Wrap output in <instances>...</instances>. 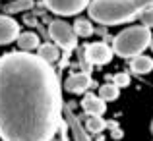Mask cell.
I'll return each instance as SVG.
<instances>
[{
    "label": "cell",
    "mask_w": 153,
    "mask_h": 141,
    "mask_svg": "<svg viewBox=\"0 0 153 141\" xmlns=\"http://www.w3.org/2000/svg\"><path fill=\"white\" fill-rule=\"evenodd\" d=\"M112 48L107 45V43H91V45L85 47V60L89 64H95V66H105L112 60Z\"/></svg>",
    "instance_id": "obj_6"
},
{
    "label": "cell",
    "mask_w": 153,
    "mask_h": 141,
    "mask_svg": "<svg viewBox=\"0 0 153 141\" xmlns=\"http://www.w3.org/2000/svg\"><path fill=\"white\" fill-rule=\"evenodd\" d=\"M91 0H43L47 8L56 16H76L87 10Z\"/></svg>",
    "instance_id": "obj_5"
},
{
    "label": "cell",
    "mask_w": 153,
    "mask_h": 141,
    "mask_svg": "<svg viewBox=\"0 0 153 141\" xmlns=\"http://www.w3.org/2000/svg\"><path fill=\"white\" fill-rule=\"evenodd\" d=\"M149 47H151V50H153V39H151V43H149Z\"/></svg>",
    "instance_id": "obj_21"
},
{
    "label": "cell",
    "mask_w": 153,
    "mask_h": 141,
    "mask_svg": "<svg viewBox=\"0 0 153 141\" xmlns=\"http://www.w3.org/2000/svg\"><path fill=\"white\" fill-rule=\"evenodd\" d=\"M151 29L146 25H134L120 31L112 41V52L122 58H134L142 54L151 43Z\"/></svg>",
    "instance_id": "obj_3"
},
{
    "label": "cell",
    "mask_w": 153,
    "mask_h": 141,
    "mask_svg": "<svg viewBox=\"0 0 153 141\" xmlns=\"http://www.w3.org/2000/svg\"><path fill=\"white\" fill-rule=\"evenodd\" d=\"M64 103L52 64L31 52L0 56V137L52 141Z\"/></svg>",
    "instance_id": "obj_1"
},
{
    "label": "cell",
    "mask_w": 153,
    "mask_h": 141,
    "mask_svg": "<svg viewBox=\"0 0 153 141\" xmlns=\"http://www.w3.org/2000/svg\"><path fill=\"white\" fill-rule=\"evenodd\" d=\"M112 137H114V139H122L124 137V131L118 130V128H114V130H112Z\"/></svg>",
    "instance_id": "obj_20"
},
{
    "label": "cell",
    "mask_w": 153,
    "mask_h": 141,
    "mask_svg": "<svg viewBox=\"0 0 153 141\" xmlns=\"http://www.w3.org/2000/svg\"><path fill=\"white\" fill-rule=\"evenodd\" d=\"M93 25H91V21L89 19H85V18H79V19H76V23H74V33L78 35V37H91L93 35Z\"/></svg>",
    "instance_id": "obj_13"
},
{
    "label": "cell",
    "mask_w": 153,
    "mask_h": 141,
    "mask_svg": "<svg viewBox=\"0 0 153 141\" xmlns=\"http://www.w3.org/2000/svg\"><path fill=\"white\" fill-rule=\"evenodd\" d=\"M105 126H107V122H105L101 116H89V118L85 120V128L91 134H101L105 130Z\"/></svg>",
    "instance_id": "obj_17"
},
{
    "label": "cell",
    "mask_w": 153,
    "mask_h": 141,
    "mask_svg": "<svg viewBox=\"0 0 153 141\" xmlns=\"http://www.w3.org/2000/svg\"><path fill=\"white\" fill-rule=\"evenodd\" d=\"M16 43H18L19 50H23V52H31V50H35V48H39V37L33 31L19 33V37L16 39Z\"/></svg>",
    "instance_id": "obj_11"
},
{
    "label": "cell",
    "mask_w": 153,
    "mask_h": 141,
    "mask_svg": "<svg viewBox=\"0 0 153 141\" xmlns=\"http://www.w3.org/2000/svg\"><path fill=\"white\" fill-rule=\"evenodd\" d=\"M138 18L142 19V25H146V27H149V29H153V6L146 8V10H143L142 14L138 16Z\"/></svg>",
    "instance_id": "obj_18"
},
{
    "label": "cell",
    "mask_w": 153,
    "mask_h": 141,
    "mask_svg": "<svg viewBox=\"0 0 153 141\" xmlns=\"http://www.w3.org/2000/svg\"><path fill=\"white\" fill-rule=\"evenodd\" d=\"M89 83H91L89 74H85V72H79V74H72L70 78L64 81V89H66L68 93L79 95V93H85V91H87Z\"/></svg>",
    "instance_id": "obj_8"
},
{
    "label": "cell",
    "mask_w": 153,
    "mask_h": 141,
    "mask_svg": "<svg viewBox=\"0 0 153 141\" xmlns=\"http://www.w3.org/2000/svg\"><path fill=\"white\" fill-rule=\"evenodd\" d=\"M149 6L153 0H91L87 12L89 19L101 25H118L132 21Z\"/></svg>",
    "instance_id": "obj_2"
},
{
    "label": "cell",
    "mask_w": 153,
    "mask_h": 141,
    "mask_svg": "<svg viewBox=\"0 0 153 141\" xmlns=\"http://www.w3.org/2000/svg\"><path fill=\"white\" fill-rule=\"evenodd\" d=\"M64 116H66L68 124H70V130H72V134H74V141H91L89 135H87L85 130H83V126L79 124L78 116L74 114L72 106H66V108H64Z\"/></svg>",
    "instance_id": "obj_10"
},
{
    "label": "cell",
    "mask_w": 153,
    "mask_h": 141,
    "mask_svg": "<svg viewBox=\"0 0 153 141\" xmlns=\"http://www.w3.org/2000/svg\"><path fill=\"white\" fill-rule=\"evenodd\" d=\"M120 95V87H116L114 83H105L103 87H99V97L107 103V100H116Z\"/></svg>",
    "instance_id": "obj_16"
},
{
    "label": "cell",
    "mask_w": 153,
    "mask_h": 141,
    "mask_svg": "<svg viewBox=\"0 0 153 141\" xmlns=\"http://www.w3.org/2000/svg\"><path fill=\"white\" fill-rule=\"evenodd\" d=\"M19 37V23L10 16H0V45H10Z\"/></svg>",
    "instance_id": "obj_7"
},
{
    "label": "cell",
    "mask_w": 153,
    "mask_h": 141,
    "mask_svg": "<svg viewBox=\"0 0 153 141\" xmlns=\"http://www.w3.org/2000/svg\"><path fill=\"white\" fill-rule=\"evenodd\" d=\"M82 108L85 110L87 116H103L107 110V103L97 95H85L82 99Z\"/></svg>",
    "instance_id": "obj_9"
},
{
    "label": "cell",
    "mask_w": 153,
    "mask_h": 141,
    "mask_svg": "<svg viewBox=\"0 0 153 141\" xmlns=\"http://www.w3.org/2000/svg\"><path fill=\"white\" fill-rule=\"evenodd\" d=\"M112 83H114L116 87H128L130 85V75L124 74V72H120V74H116L114 78H112Z\"/></svg>",
    "instance_id": "obj_19"
},
{
    "label": "cell",
    "mask_w": 153,
    "mask_h": 141,
    "mask_svg": "<svg viewBox=\"0 0 153 141\" xmlns=\"http://www.w3.org/2000/svg\"><path fill=\"white\" fill-rule=\"evenodd\" d=\"M33 6H35L33 0H14V2H10L4 8V12H6V14H19V12L31 10Z\"/></svg>",
    "instance_id": "obj_14"
},
{
    "label": "cell",
    "mask_w": 153,
    "mask_h": 141,
    "mask_svg": "<svg viewBox=\"0 0 153 141\" xmlns=\"http://www.w3.org/2000/svg\"><path fill=\"white\" fill-rule=\"evenodd\" d=\"M49 35L56 43V47L62 48L66 54H70L76 47H78V35L74 33V27L70 23L62 21V19H54L49 25Z\"/></svg>",
    "instance_id": "obj_4"
},
{
    "label": "cell",
    "mask_w": 153,
    "mask_h": 141,
    "mask_svg": "<svg viewBox=\"0 0 153 141\" xmlns=\"http://www.w3.org/2000/svg\"><path fill=\"white\" fill-rule=\"evenodd\" d=\"M37 56H41L45 62H56L58 60V47H54V45H43V47H39V52H37Z\"/></svg>",
    "instance_id": "obj_15"
},
{
    "label": "cell",
    "mask_w": 153,
    "mask_h": 141,
    "mask_svg": "<svg viewBox=\"0 0 153 141\" xmlns=\"http://www.w3.org/2000/svg\"><path fill=\"white\" fill-rule=\"evenodd\" d=\"M130 70L136 72V74H149V72L153 70V60L149 58V56H143V54H138L132 58L130 62Z\"/></svg>",
    "instance_id": "obj_12"
}]
</instances>
